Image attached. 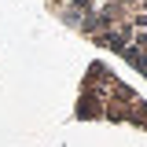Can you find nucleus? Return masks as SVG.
Listing matches in <instances>:
<instances>
[{"label": "nucleus", "instance_id": "1", "mask_svg": "<svg viewBox=\"0 0 147 147\" xmlns=\"http://www.w3.org/2000/svg\"><path fill=\"white\" fill-rule=\"evenodd\" d=\"M66 15L147 74V0H55Z\"/></svg>", "mask_w": 147, "mask_h": 147}]
</instances>
